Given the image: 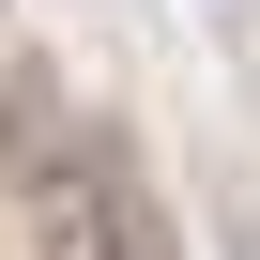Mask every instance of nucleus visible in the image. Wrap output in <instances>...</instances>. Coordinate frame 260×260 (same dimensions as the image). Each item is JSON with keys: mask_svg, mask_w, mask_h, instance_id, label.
I'll return each instance as SVG.
<instances>
[{"mask_svg": "<svg viewBox=\"0 0 260 260\" xmlns=\"http://www.w3.org/2000/svg\"><path fill=\"white\" fill-rule=\"evenodd\" d=\"M31 260H169V214H153V184L122 169V153H61L46 184H31Z\"/></svg>", "mask_w": 260, "mask_h": 260, "instance_id": "1", "label": "nucleus"}]
</instances>
